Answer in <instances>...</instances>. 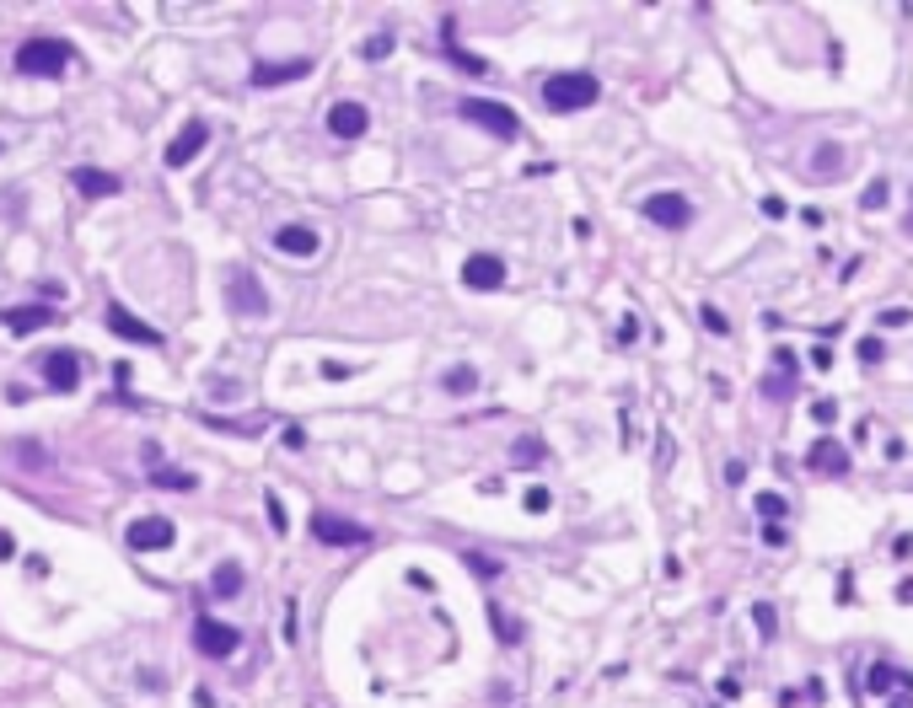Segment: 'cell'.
Segmentation results:
<instances>
[{"instance_id": "6da1fadb", "label": "cell", "mask_w": 913, "mask_h": 708, "mask_svg": "<svg viewBox=\"0 0 913 708\" xmlns=\"http://www.w3.org/2000/svg\"><path fill=\"white\" fill-rule=\"evenodd\" d=\"M602 97V86H597V75H586V70H570V75H548L543 81V107H554V113H581V107H591Z\"/></svg>"}, {"instance_id": "7a4b0ae2", "label": "cell", "mask_w": 913, "mask_h": 708, "mask_svg": "<svg viewBox=\"0 0 913 708\" xmlns=\"http://www.w3.org/2000/svg\"><path fill=\"white\" fill-rule=\"evenodd\" d=\"M70 64V43H59V38H27L22 48H16V70L22 75H59Z\"/></svg>"}, {"instance_id": "3957f363", "label": "cell", "mask_w": 913, "mask_h": 708, "mask_svg": "<svg viewBox=\"0 0 913 708\" xmlns=\"http://www.w3.org/2000/svg\"><path fill=\"white\" fill-rule=\"evenodd\" d=\"M462 118L478 124V129L495 134V140H516V134H521V118H516L505 102H489V97H462Z\"/></svg>"}, {"instance_id": "277c9868", "label": "cell", "mask_w": 913, "mask_h": 708, "mask_svg": "<svg viewBox=\"0 0 913 708\" xmlns=\"http://www.w3.org/2000/svg\"><path fill=\"white\" fill-rule=\"evenodd\" d=\"M226 301H231V311H242V317H269V290L258 285L253 269H231V274H226Z\"/></svg>"}, {"instance_id": "5b68a950", "label": "cell", "mask_w": 913, "mask_h": 708, "mask_svg": "<svg viewBox=\"0 0 913 708\" xmlns=\"http://www.w3.org/2000/svg\"><path fill=\"white\" fill-rule=\"evenodd\" d=\"M312 537H317V542H328V548H355V542H366L371 532H366L360 521H349V516L317 510V516H312Z\"/></svg>"}, {"instance_id": "8992f818", "label": "cell", "mask_w": 913, "mask_h": 708, "mask_svg": "<svg viewBox=\"0 0 913 708\" xmlns=\"http://www.w3.org/2000/svg\"><path fill=\"white\" fill-rule=\"evenodd\" d=\"M237 644H242V634H237L231 623H220V618H199V623H194V650H199V655L226 661Z\"/></svg>"}, {"instance_id": "52a82bcc", "label": "cell", "mask_w": 913, "mask_h": 708, "mask_svg": "<svg viewBox=\"0 0 913 708\" xmlns=\"http://www.w3.org/2000/svg\"><path fill=\"white\" fill-rule=\"evenodd\" d=\"M645 220H656L661 231H683V226L693 220V204H688L683 193H650V199H645Z\"/></svg>"}, {"instance_id": "ba28073f", "label": "cell", "mask_w": 913, "mask_h": 708, "mask_svg": "<svg viewBox=\"0 0 913 708\" xmlns=\"http://www.w3.org/2000/svg\"><path fill=\"white\" fill-rule=\"evenodd\" d=\"M124 537H129L134 553H156V548H172L177 532H172V521H161V516H140V521H129Z\"/></svg>"}, {"instance_id": "9c48e42d", "label": "cell", "mask_w": 913, "mask_h": 708, "mask_svg": "<svg viewBox=\"0 0 913 708\" xmlns=\"http://www.w3.org/2000/svg\"><path fill=\"white\" fill-rule=\"evenodd\" d=\"M462 285H468V290H500V285H505V263H500L495 252H473V258L462 263Z\"/></svg>"}, {"instance_id": "30bf717a", "label": "cell", "mask_w": 913, "mask_h": 708, "mask_svg": "<svg viewBox=\"0 0 913 708\" xmlns=\"http://www.w3.org/2000/svg\"><path fill=\"white\" fill-rule=\"evenodd\" d=\"M108 328L118 333V338H129V344H156L161 349V333L151 328V322H140L129 306H118V301H108Z\"/></svg>"}, {"instance_id": "8fae6325", "label": "cell", "mask_w": 913, "mask_h": 708, "mask_svg": "<svg viewBox=\"0 0 913 708\" xmlns=\"http://www.w3.org/2000/svg\"><path fill=\"white\" fill-rule=\"evenodd\" d=\"M371 129V113L360 107V102H333L328 107V134H339V140H360Z\"/></svg>"}, {"instance_id": "7c38bea8", "label": "cell", "mask_w": 913, "mask_h": 708, "mask_svg": "<svg viewBox=\"0 0 913 708\" xmlns=\"http://www.w3.org/2000/svg\"><path fill=\"white\" fill-rule=\"evenodd\" d=\"M204 145H210V124H199V118H194V124H183V129H177V140L167 145V166H188Z\"/></svg>"}, {"instance_id": "4fadbf2b", "label": "cell", "mask_w": 913, "mask_h": 708, "mask_svg": "<svg viewBox=\"0 0 913 708\" xmlns=\"http://www.w3.org/2000/svg\"><path fill=\"white\" fill-rule=\"evenodd\" d=\"M43 381H48L54 392H75V387H81V360H75L70 349L43 354Z\"/></svg>"}, {"instance_id": "5bb4252c", "label": "cell", "mask_w": 913, "mask_h": 708, "mask_svg": "<svg viewBox=\"0 0 913 708\" xmlns=\"http://www.w3.org/2000/svg\"><path fill=\"white\" fill-rule=\"evenodd\" d=\"M806 467H812V473H828V478H849V451H844L833 435H823V440L806 451Z\"/></svg>"}, {"instance_id": "9a60e30c", "label": "cell", "mask_w": 913, "mask_h": 708, "mask_svg": "<svg viewBox=\"0 0 913 708\" xmlns=\"http://www.w3.org/2000/svg\"><path fill=\"white\" fill-rule=\"evenodd\" d=\"M301 75H312V59H285V64H253V86L258 91H269V86H285V81H301Z\"/></svg>"}, {"instance_id": "2e32d148", "label": "cell", "mask_w": 913, "mask_h": 708, "mask_svg": "<svg viewBox=\"0 0 913 708\" xmlns=\"http://www.w3.org/2000/svg\"><path fill=\"white\" fill-rule=\"evenodd\" d=\"M70 183H75V193H81V199H113V193H118V177H113V172H102V166H75V172H70Z\"/></svg>"}, {"instance_id": "e0dca14e", "label": "cell", "mask_w": 913, "mask_h": 708, "mask_svg": "<svg viewBox=\"0 0 913 708\" xmlns=\"http://www.w3.org/2000/svg\"><path fill=\"white\" fill-rule=\"evenodd\" d=\"M274 247L290 252V258H312V252H317V231H312V226H280V231H274Z\"/></svg>"}, {"instance_id": "ac0fdd59", "label": "cell", "mask_w": 913, "mask_h": 708, "mask_svg": "<svg viewBox=\"0 0 913 708\" xmlns=\"http://www.w3.org/2000/svg\"><path fill=\"white\" fill-rule=\"evenodd\" d=\"M0 322H5L11 333H32V328H48V322H54V306H5Z\"/></svg>"}, {"instance_id": "d6986e66", "label": "cell", "mask_w": 913, "mask_h": 708, "mask_svg": "<svg viewBox=\"0 0 913 708\" xmlns=\"http://www.w3.org/2000/svg\"><path fill=\"white\" fill-rule=\"evenodd\" d=\"M812 172H817V183H839V172H844V145H839V140L817 145V150H812Z\"/></svg>"}, {"instance_id": "ffe728a7", "label": "cell", "mask_w": 913, "mask_h": 708, "mask_svg": "<svg viewBox=\"0 0 913 708\" xmlns=\"http://www.w3.org/2000/svg\"><path fill=\"white\" fill-rule=\"evenodd\" d=\"M441 387H446L452 397H468V392H478V371H473V365H457V371L441 376Z\"/></svg>"}, {"instance_id": "44dd1931", "label": "cell", "mask_w": 913, "mask_h": 708, "mask_svg": "<svg viewBox=\"0 0 913 708\" xmlns=\"http://www.w3.org/2000/svg\"><path fill=\"white\" fill-rule=\"evenodd\" d=\"M210 591H215V596H237V591H242V564H220V569L210 575Z\"/></svg>"}, {"instance_id": "7402d4cb", "label": "cell", "mask_w": 913, "mask_h": 708, "mask_svg": "<svg viewBox=\"0 0 913 708\" xmlns=\"http://www.w3.org/2000/svg\"><path fill=\"white\" fill-rule=\"evenodd\" d=\"M151 483H156V489H194V473H183V467H156Z\"/></svg>"}, {"instance_id": "603a6c76", "label": "cell", "mask_w": 913, "mask_h": 708, "mask_svg": "<svg viewBox=\"0 0 913 708\" xmlns=\"http://www.w3.org/2000/svg\"><path fill=\"white\" fill-rule=\"evenodd\" d=\"M446 59H452V64H462L468 75H484V59H473V54H462V48L452 43V27H446Z\"/></svg>"}, {"instance_id": "cb8c5ba5", "label": "cell", "mask_w": 913, "mask_h": 708, "mask_svg": "<svg viewBox=\"0 0 913 708\" xmlns=\"http://www.w3.org/2000/svg\"><path fill=\"white\" fill-rule=\"evenodd\" d=\"M758 516H763V521H785V516H790V505L769 489V494H758Z\"/></svg>"}, {"instance_id": "d4e9b609", "label": "cell", "mask_w": 913, "mask_h": 708, "mask_svg": "<svg viewBox=\"0 0 913 708\" xmlns=\"http://www.w3.org/2000/svg\"><path fill=\"white\" fill-rule=\"evenodd\" d=\"M753 623H758V634H763V639H774V634H779V618H774V607H769V601H758V607H753Z\"/></svg>"}, {"instance_id": "484cf974", "label": "cell", "mask_w": 913, "mask_h": 708, "mask_svg": "<svg viewBox=\"0 0 913 708\" xmlns=\"http://www.w3.org/2000/svg\"><path fill=\"white\" fill-rule=\"evenodd\" d=\"M887 199H892V183H887V177H876V183L866 188V199H860V204H866V209H882Z\"/></svg>"}, {"instance_id": "4316f807", "label": "cell", "mask_w": 913, "mask_h": 708, "mask_svg": "<svg viewBox=\"0 0 913 708\" xmlns=\"http://www.w3.org/2000/svg\"><path fill=\"white\" fill-rule=\"evenodd\" d=\"M468 569H473L478 580H495V575H500V559H489V553H468Z\"/></svg>"}, {"instance_id": "83f0119b", "label": "cell", "mask_w": 913, "mask_h": 708, "mask_svg": "<svg viewBox=\"0 0 913 708\" xmlns=\"http://www.w3.org/2000/svg\"><path fill=\"white\" fill-rule=\"evenodd\" d=\"M892 682H898V671H892V666L882 661V666H871V682H866V687H871V693H887Z\"/></svg>"}, {"instance_id": "f1b7e54d", "label": "cell", "mask_w": 913, "mask_h": 708, "mask_svg": "<svg viewBox=\"0 0 913 708\" xmlns=\"http://www.w3.org/2000/svg\"><path fill=\"white\" fill-rule=\"evenodd\" d=\"M882 354H887L882 338H866V344H860V365H882Z\"/></svg>"}, {"instance_id": "f546056e", "label": "cell", "mask_w": 913, "mask_h": 708, "mask_svg": "<svg viewBox=\"0 0 913 708\" xmlns=\"http://www.w3.org/2000/svg\"><path fill=\"white\" fill-rule=\"evenodd\" d=\"M387 54H392V38H387V32H376V38L366 43V59H387Z\"/></svg>"}, {"instance_id": "4dcf8cb0", "label": "cell", "mask_w": 913, "mask_h": 708, "mask_svg": "<svg viewBox=\"0 0 913 708\" xmlns=\"http://www.w3.org/2000/svg\"><path fill=\"white\" fill-rule=\"evenodd\" d=\"M543 456V440H516V462H538Z\"/></svg>"}, {"instance_id": "1f68e13d", "label": "cell", "mask_w": 913, "mask_h": 708, "mask_svg": "<svg viewBox=\"0 0 913 708\" xmlns=\"http://www.w3.org/2000/svg\"><path fill=\"white\" fill-rule=\"evenodd\" d=\"M763 542H769V548H785V526H779V521H763Z\"/></svg>"}, {"instance_id": "d6a6232c", "label": "cell", "mask_w": 913, "mask_h": 708, "mask_svg": "<svg viewBox=\"0 0 913 708\" xmlns=\"http://www.w3.org/2000/svg\"><path fill=\"white\" fill-rule=\"evenodd\" d=\"M704 328H710V333H726V311H715V306H704Z\"/></svg>"}, {"instance_id": "836d02e7", "label": "cell", "mask_w": 913, "mask_h": 708, "mask_svg": "<svg viewBox=\"0 0 913 708\" xmlns=\"http://www.w3.org/2000/svg\"><path fill=\"white\" fill-rule=\"evenodd\" d=\"M16 456H22V462H32V467H43V446H27V440H22V446H16Z\"/></svg>"}, {"instance_id": "e575fe53", "label": "cell", "mask_w": 913, "mask_h": 708, "mask_svg": "<svg viewBox=\"0 0 913 708\" xmlns=\"http://www.w3.org/2000/svg\"><path fill=\"white\" fill-rule=\"evenodd\" d=\"M269 521H274V532H285V526H290V521H285V505H280L274 494H269Z\"/></svg>"}, {"instance_id": "d590c367", "label": "cell", "mask_w": 913, "mask_h": 708, "mask_svg": "<svg viewBox=\"0 0 913 708\" xmlns=\"http://www.w3.org/2000/svg\"><path fill=\"white\" fill-rule=\"evenodd\" d=\"M763 215H774V220H785V199H779V193H769V199H763Z\"/></svg>"}, {"instance_id": "8d00e7d4", "label": "cell", "mask_w": 913, "mask_h": 708, "mask_svg": "<svg viewBox=\"0 0 913 708\" xmlns=\"http://www.w3.org/2000/svg\"><path fill=\"white\" fill-rule=\"evenodd\" d=\"M812 414H817V424H833V419H839V403H817Z\"/></svg>"}, {"instance_id": "74e56055", "label": "cell", "mask_w": 913, "mask_h": 708, "mask_svg": "<svg viewBox=\"0 0 913 708\" xmlns=\"http://www.w3.org/2000/svg\"><path fill=\"white\" fill-rule=\"evenodd\" d=\"M527 510H548V489H527Z\"/></svg>"}, {"instance_id": "f35d334b", "label": "cell", "mask_w": 913, "mask_h": 708, "mask_svg": "<svg viewBox=\"0 0 913 708\" xmlns=\"http://www.w3.org/2000/svg\"><path fill=\"white\" fill-rule=\"evenodd\" d=\"M882 322H887V328H903V322H909V311H903V306H892V311H882Z\"/></svg>"}]
</instances>
